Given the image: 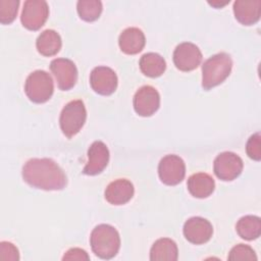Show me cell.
Masks as SVG:
<instances>
[{"label":"cell","instance_id":"1","mask_svg":"<svg viewBox=\"0 0 261 261\" xmlns=\"http://www.w3.org/2000/svg\"><path fill=\"white\" fill-rule=\"evenodd\" d=\"M25 182L36 189L57 191L65 188L67 178L59 165L50 158H33L22 167Z\"/></svg>","mask_w":261,"mask_h":261},{"label":"cell","instance_id":"2","mask_svg":"<svg viewBox=\"0 0 261 261\" xmlns=\"http://www.w3.org/2000/svg\"><path fill=\"white\" fill-rule=\"evenodd\" d=\"M90 244L93 252L101 259H111L119 251L120 237L109 224H99L91 232Z\"/></svg>","mask_w":261,"mask_h":261},{"label":"cell","instance_id":"3","mask_svg":"<svg viewBox=\"0 0 261 261\" xmlns=\"http://www.w3.org/2000/svg\"><path fill=\"white\" fill-rule=\"evenodd\" d=\"M232 60L225 52L217 53L209 57L202 65V87L210 90L220 85L230 74Z\"/></svg>","mask_w":261,"mask_h":261},{"label":"cell","instance_id":"4","mask_svg":"<svg viewBox=\"0 0 261 261\" xmlns=\"http://www.w3.org/2000/svg\"><path fill=\"white\" fill-rule=\"evenodd\" d=\"M24 92L34 103H45L54 92L51 75L45 70H35L29 74L24 84Z\"/></svg>","mask_w":261,"mask_h":261},{"label":"cell","instance_id":"5","mask_svg":"<svg viewBox=\"0 0 261 261\" xmlns=\"http://www.w3.org/2000/svg\"><path fill=\"white\" fill-rule=\"evenodd\" d=\"M87 119V110L82 100L68 102L62 109L59 117V125L68 139L75 136L84 126Z\"/></svg>","mask_w":261,"mask_h":261},{"label":"cell","instance_id":"6","mask_svg":"<svg viewBox=\"0 0 261 261\" xmlns=\"http://www.w3.org/2000/svg\"><path fill=\"white\" fill-rule=\"evenodd\" d=\"M49 7L44 0H27L23 4L20 20L22 25L30 31H38L46 22Z\"/></svg>","mask_w":261,"mask_h":261},{"label":"cell","instance_id":"7","mask_svg":"<svg viewBox=\"0 0 261 261\" xmlns=\"http://www.w3.org/2000/svg\"><path fill=\"white\" fill-rule=\"evenodd\" d=\"M243 167L242 158L233 152H222L218 154L213 163L215 175L225 181L237 178L242 173Z\"/></svg>","mask_w":261,"mask_h":261},{"label":"cell","instance_id":"8","mask_svg":"<svg viewBox=\"0 0 261 261\" xmlns=\"http://www.w3.org/2000/svg\"><path fill=\"white\" fill-rule=\"evenodd\" d=\"M158 174L160 180L164 185H178L186 175V165L184 160L174 154L164 156L158 164Z\"/></svg>","mask_w":261,"mask_h":261},{"label":"cell","instance_id":"9","mask_svg":"<svg viewBox=\"0 0 261 261\" xmlns=\"http://www.w3.org/2000/svg\"><path fill=\"white\" fill-rule=\"evenodd\" d=\"M50 70L57 82L58 88L62 91L70 90L77 81V69L70 59H53L50 63Z\"/></svg>","mask_w":261,"mask_h":261},{"label":"cell","instance_id":"10","mask_svg":"<svg viewBox=\"0 0 261 261\" xmlns=\"http://www.w3.org/2000/svg\"><path fill=\"white\" fill-rule=\"evenodd\" d=\"M202 61V53L198 46L190 42H184L176 46L173 52V63L181 71L196 69Z\"/></svg>","mask_w":261,"mask_h":261},{"label":"cell","instance_id":"11","mask_svg":"<svg viewBox=\"0 0 261 261\" xmlns=\"http://www.w3.org/2000/svg\"><path fill=\"white\" fill-rule=\"evenodd\" d=\"M134 109L144 117L153 115L160 106V95L152 86L141 87L134 96Z\"/></svg>","mask_w":261,"mask_h":261},{"label":"cell","instance_id":"12","mask_svg":"<svg viewBox=\"0 0 261 261\" xmlns=\"http://www.w3.org/2000/svg\"><path fill=\"white\" fill-rule=\"evenodd\" d=\"M184 236L192 244L202 245L207 243L213 233L212 224L205 218L195 216L189 218L184 224Z\"/></svg>","mask_w":261,"mask_h":261},{"label":"cell","instance_id":"13","mask_svg":"<svg viewBox=\"0 0 261 261\" xmlns=\"http://www.w3.org/2000/svg\"><path fill=\"white\" fill-rule=\"evenodd\" d=\"M90 85L96 93L108 96L117 88V75L110 67L97 66L91 71Z\"/></svg>","mask_w":261,"mask_h":261},{"label":"cell","instance_id":"14","mask_svg":"<svg viewBox=\"0 0 261 261\" xmlns=\"http://www.w3.org/2000/svg\"><path fill=\"white\" fill-rule=\"evenodd\" d=\"M109 161V150L101 141H95L88 150V162L83 172L87 175H97L107 166Z\"/></svg>","mask_w":261,"mask_h":261},{"label":"cell","instance_id":"15","mask_svg":"<svg viewBox=\"0 0 261 261\" xmlns=\"http://www.w3.org/2000/svg\"><path fill=\"white\" fill-rule=\"evenodd\" d=\"M134 186L125 178H118L111 181L105 190V199L112 205H123L134 196Z\"/></svg>","mask_w":261,"mask_h":261},{"label":"cell","instance_id":"16","mask_svg":"<svg viewBox=\"0 0 261 261\" xmlns=\"http://www.w3.org/2000/svg\"><path fill=\"white\" fill-rule=\"evenodd\" d=\"M233 13L237 20L244 25H251L260 19V0H237L233 2Z\"/></svg>","mask_w":261,"mask_h":261},{"label":"cell","instance_id":"17","mask_svg":"<svg viewBox=\"0 0 261 261\" xmlns=\"http://www.w3.org/2000/svg\"><path fill=\"white\" fill-rule=\"evenodd\" d=\"M144 33L138 28H127L119 35L118 45L120 50L128 55L140 53L145 47Z\"/></svg>","mask_w":261,"mask_h":261},{"label":"cell","instance_id":"18","mask_svg":"<svg viewBox=\"0 0 261 261\" xmlns=\"http://www.w3.org/2000/svg\"><path fill=\"white\" fill-rule=\"evenodd\" d=\"M188 190L195 198H207L209 197L214 189L215 182L211 175L205 172H198L192 174L187 182Z\"/></svg>","mask_w":261,"mask_h":261},{"label":"cell","instance_id":"19","mask_svg":"<svg viewBox=\"0 0 261 261\" xmlns=\"http://www.w3.org/2000/svg\"><path fill=\"white\" fill-rule=\"evenodd\" d=\"M177 256V246L168 238L158 239L150 250V260L152 261H176Z\"/></svg>","mask_w":261,"mask_h":261},{"label":"cell","instance_id":"20","mask_svg":"<svg viewBox=\"0 0 261 261\" xmlns=\"http://www.w3.org/2000/svg\"><path fill=\"white\" fill-rule=\"evenodd\" d=\"M61 46V37L54 30H45L39 35L36 41L38 52L44 56H53L57 54L60 51Z\"/></svg>","mask_w":261,"mask_h":261},{"label":"cell","instance_id":"21","mask_svg":"<svg viewBox=\"0 0 261 261\" xmlns=\"http://www.w3.org/2000/svg\"><path fill=\"white\" fill-rule=\"evenodd\" d=\"M141 71L149 77H158L166 69V62L164 58L154 52L144 54L139 62Z\"/></svg>","mask_w":261,"mask_h":261},{"label":"cell","instance_id":"22","mask_svg":"<svg viewBox=\"0 0 261 261\" xmlns=\"http://www.w3.org/2000/svg\"><path fill=\"white\" fill-rule=\"evenodd\" d=\"M238 234L247 241H252L260 237L261 220L255 215H246L239 219L236 225Z\"/></svg>","mask_w":261,"mask_h":261},{"label":"cell","instance_id":"23","mask_svg":"<svg viewBox=\"0 0 261 261\" xmlns=\"http://www.w3.org/2000/svg\"><path fill=\"white\" fill-rule=\"evenodd\" d=\"M102 2L99 0H80L76 9L80 17L85 21H94L102 12Z\"/></svg>","mask_w":261,"mask_h":261},{"label":"cell","instance_id":"24","mask_svg":"<svg viewBox=\"0 0 261 261\" xmlns=\"http://www.w3.org/2000/svg\"><path fill=\"white\" fill-rule=\"evenodd\" d=\"M18 5V0H0V22L2 24H9L14 20Z\"/></svg>","mask_w":261,"mask_h":261},{"label":"cell","instance_id":"25","mask_svg":"<svg viewBox=\"0 0 261 261\" xmlns=\"http://www.w3.org/2000/svg\"><path fill=\"white\" fill-rule=\"evenodd\" d=\"M228 260L231 261H246V260H257V256L255 254V251L248 245L239 244L234 246L229 254H228Z\"/></svg>","mask_w":261,"mask_h":261},{"label":"cell","instance_id":"26","mask_svg":"<svg viewBox=\"0 0 261 261\" xmlns=\"http://www.w3.org/2000/svg\"><path fill=\"white\" fill-rule=\"evenodd\" d=\"M247 155L256 161L261 159V142H260V134L256 133L251 136L246 145Z\"/></svg>","mask_w":261,"mask_h":261},{"label":"cell","instance_id":"27","mask_svg":"<svg viewBox=\"0 0 261 261\" xmlns=\"http://www.w3.org/2000/svg\"><path fill=\"white\" fill-rule=\"evenodd\" d=\"M0 259L8 261L19 260V254L17 248L9 242L0 243Z\"/></svg>","mask_w":261,"mask_h":261},{"label":"cell","instance_id":"28","mask_svg":"<svg viewBox=\"0 0 261 261\" xmlns=\"http://www.w3.org/2000/svg\"><path fill=\"white\" fill-rule=\"evenodd\" d=\"M62 260H90V257L88 253L80 248H71L69 249L64 256L62 257Z\"/></svg>","mask_w":261,"mask_h":261}]
</instances>
